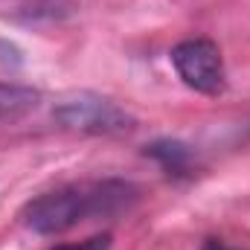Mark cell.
Masks as SVG:
<instances>
[{
  "label": "cell",
  "instance_id": "obj_1",
  "mask_svg": "<svg viewBox=\"0 0 250 250\" xmlns=\"http://www.w3.org/2000/svg\"><path fill=\"white\" fill-rule=\"evenodd\" d=\"M140 192L128 181H93L76 184L32 198L21 221L38 236H59L87 218H117L137 204Z\"/></svg>",
  "mask_w": 250,
  "mask_h": 250
},
{
  "label": "cell",
  "instance_id": "obj_2",
  "mask_svg": "<svg viewBox=\"0 0 250 250\" xmlns=\"http://www.w3.org/2000/svg\"><path fill=\"white\" fill-rule=\"evenodd\" d=\"M53 120L67 131H79L90 137H117V134H128L137 125L125 108L99 93H73L62 99L53 111Z\"/></svg>",
  "mask_w": 250,
  "mask_h": 250
},
{
  "label": "cell",
  "instance_id": "obj_3",
  "mask_svg": "<svg viewBox=\"0 0 250 250\" xmlns=\"http://www.w3.org/2000/svg\"><path fill=\"white\" fill-rule=\"evenodd\" d=\"M172 64L184 84L204 93V96H218L227 87V73L224 59L215 41L209 38H187L172 50Z\"/></svg>",
  "mask_w": 250,
  "mask_h": 250
},
{
  "label": "cell",
  "instance_id": "obj_4",
  "mask_svg": "<svg viewBox=\"0 0 250 250\" xmlns=\"http://www.w3.org/2000/svg\"><path fill=\"white\" fill-rule=\"evenodd\" d=\"M146 157L157 160L160 169L172 178H189L195 172V148L181 140H154L146 146Z\"/></svg>",
  "mask_w": 250,
  "mask_h": 250
},
{
  "label": "cell",
  "instance_id": "obj_5",
  "mask_svg": "<svg viewBox=\"0 0 250 250\" xmlns=\"http://www.w3.org/2000/svg\"><path fill=\"white\" fill-rule=\"evenodd\" d=\"M38 105H41V93L35 87L0 82V125H15L26 120Z\"/></svg>",
  "mask_w": 250,
  "mask_h": 250
},
{
  "label": "cell",
  "instance_id": "obj_6",
  "mask_svg": "<svg viewBox=\"0 0 250 250\" xmlns=\"http://www.w3.org/2000/svg\"><path fill=\"white\" fill-rule=\"evenodd\" d=\"M50 250H111V233L90 236V239L76 242V245H59V248H50Z\"/></svg>",
  "mask_w": 250,
  "mask_h": 250
},
{
  "label": "cell",
  "instance_id": "obj_7",
  "mask_svg": "<svg viewBox=\"0 0 250 250\" xmlns=\"http://www.w3.org/2000/svg\"><path fill=\"white\" fill-rule=\"evenodd\" d=\"M201 250H239V248H230V245H227V242H221V239H207Z\"/></svg>",
  "mask_w": 250,
  "mask_h": 250
}]
</instances>
